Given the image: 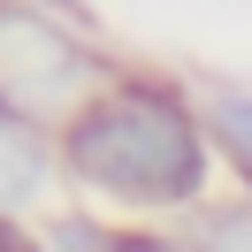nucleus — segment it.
<instances>
[{
  "mask_svg": "<svg viewBox=\"0 0 252 252\" xmlns=\"http://www.w3.org/2000/svg\"><path fill=\"white\" fill-rule=\"evenodd\" d=\"M54 160L77 191L107 199L130 221L199 214L214 191V130L176 84L115 77L69 130H54Z\"/></svg>",
  "mask_w": 252,
  "mask_h": 252,
  "instance_id": "nucleus-1",
  "label": "nucleus"
},
{
  "mask_svg": "<svg viewBox=\"0 0 252 252\" xmlns=\"http://www.w3.org/2000/svg\"><path fill=\"white\" fill-rule=\"evenodd\" d=\"M0 252H46V237H31L16 214H8V206H0Z\"/></svg>",
  "mask_w": 252,
  "mask_h": 252,
  "instance_id": "nucleus-4",
  "label": "nucleus"
},
{
  "mask_svg": "<svg viewBox=\"0 0 252 252\" xmlns=\"http://www.w3.org/2000/svg\"><path fill=\"white\" fill-rule=\"evenodd\" d=\"M107 84L115 69L62 16H46V0H0V107L16 123L69 130Z\"/></svg>",
  "mask_w": 252,
  "mask_h": 252,
  "instance_id": "nucleus-2",
  "label": "nucleus"
},
{
  "mask_svg": "<svg viewBox=\"0 0 252 252\" xmlns=\"http://www.w3.org/2000/svg\"><path fill=\"white\" fill-rule=\"evenodd\" d=\"M206 130H214V153H229V168L252 184V84H214L199 99Z\"/></svg>",
  "mask_w": 252,
  "mask_h": 252,
  "instance_id": "nucleus-3",
  "label": "nucleus"
}]
</instances>
